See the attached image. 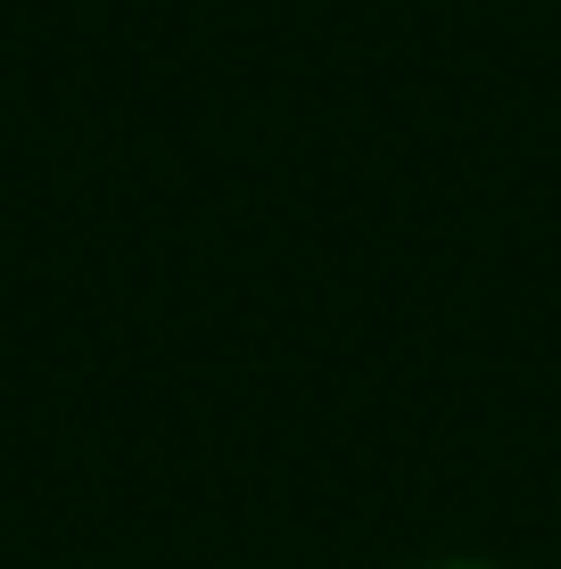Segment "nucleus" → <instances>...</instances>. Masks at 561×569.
Wrapping results in <instances>:
<instances>
[{
	"label": "nucleus",
	"mask_w": 561,
	"mask_h": 569,
	"mask_svg": "<svg viewBox=\"0 0 561 569\" xmlns=\"http://www.w3.org/2000/svg\"><path fill=\"white\" fill-rule=\"evenodd\" d=\"M447 569H479V561H447Z\"/></svg>",
	"instance_id": "1"
}]
</instances>
